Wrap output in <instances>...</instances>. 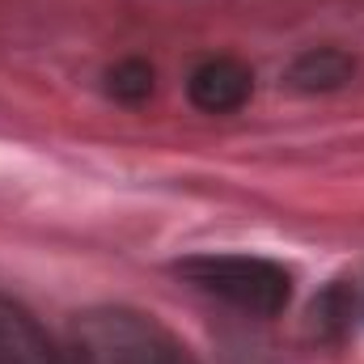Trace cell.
Returning <instances> with one entry per match:
<instances>
[{
  "label": "cell",
  "mask_w": 364,
  "mask_h": 364,
  "mask_svg": "<svg viewBox=\"0 0 364 364\" xmlns=\"http://www.w3.org/2000/svg\"><path fill=\"white\" fill-rule=\"evenodd\" d=\"M73 348L81 364H195L157 318L127 305L85 309L73 326Z\"/></svg>",
  "instance_id": "6da1fadb"
},
{
  "label": "cell",
  "mask_w": 364,
  "mask_h": 364,
  "mask_svg": "<svg viewBox=\"0 0 364 364\" xmlns=\"http://www.w3.org/2000/svg\"><path fill=\"white\" fill-rule=\"evenodd\" d=\"M186 90H191V102H195L199 110H208V114H229V110H242V106H246V97L255 90V73H250L242 60L212 55V60H203V64L191 73Z\"/></svg>",
  "instance_id": "3957f363"
},
{
  "label": "cell",
  "mask_w": 364,
  "mask_h": 364,
  "mask_svg": "<svg viewBox=\"0 0 364 364\" xmlns=\"http://www.w3.org/2000/svg\"><path fill=\"white\" fill-rule=\"evenodd\" d=\"M178 275L191 279L199 292L220 296L233 309L275 318L288 301H292V275L272 259L259 255H199L178 263Z\"/></svg>",
  "instance_id": "7a4b0ae2"
},
{
  "label": "cell",
  "mask_w": 364,
  "mask_h": 364,
  "mask_svg": "<svg viewBox=\"0 0 364 364\" xmlns=\"http://www.w3.org/2000/svg\"><path fill=\"white\" fill-rule=\"evenodd\" d=\"M343 81H352V60L335 47H318V51H305L296 64H292V85L296 90H339Z\"/></svg>",
  "instance_id": "5b68a950"
},
{
  "label": "cell",
  "mask_w": 364,
  "mask_h": 364,
  "mask_svg": "<svg viewBox=\"0 0 364 364\" xmlns=\"http://www.w3.org/2000/svg\"><path fill=\"white\" fill-rule=\"evenodd\" d=\"M0 364H68L51 339L9 301H0Z\"/></svg>",
  "instance_id": "277c9868"
},
{
  "label": "cell",
  "mask_w": 364,
  "mask_h": 364,
  "mask_svg": "<svg viewBox=\"0 0 364 364\" xmlns=\"http://www.w3.org/2000/svg\"><path fill=\"white\" fill-rule=\"evenodd\" d=\"M106 81H110L106 90L114 93L119 102H144V97L153 93V68H149L144 60H123V64L110 68Z\"/></svg>",
  "instance_id": "8992f818"
}]
</instances>
